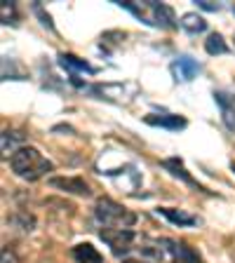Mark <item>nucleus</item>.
Here are the masks:
<instances>
[{"instance_id":"nucleus-1","label":"nucleus","mask_w":235,"mask_h":263,"mask_svg":"<svg viewBox=\"0 0 235 263\" xmlns=\"http://www.w3.org/2000/svg\"><path fill=\"white\" fill-rule=\"evenodd\" d=\"M10 170L24 181H38V179H43L47 172L55 170V164L49 162L47 158H43L38 148L19 146L14 153L10 155Z\"/></svg>"},{"instance_id":"nucleus-2","label":"nucleus","mask_w":235,"mask_h":263,"mask_svg":"<svg viewBox=\"0 0 235 263\" xmlns=\"http://www.w3.org/2000/svg\"><path fill=\"white\" fill-rule=\"evenodd\" d=\"M94 219L104 228H132L137 223V214L125 209L122 204H118L111 197H99L94 202Z\"/></svg>"},{"instance_id":"nucleus-3","label":"nucleus","mask_w":235,"mask_h":263,"mask_svg":"<svg viewBox=\"0 0 235 263\" xmlns=\"http://www.w3.org/2000/svg\"><path fill=\"white\" fill-rule=\"evenodd\" d=\"M99 237L111 247V252L118 258H122L132 249V242L137 240V233L132 228H99Z\"/></svg>"},{"instance_id":"nucleus-4","label":"nucleus","mask_w":235,"mask_h":263,"mask_svg":"<svg viewBox=\"0 0 235 263\" xmlns=\"http://www.w3.org/2000/svg\"><path fill=\"white\" fill-rule=\"evenodd\" d=\"M47 183L52 188H57V191L68 193V195H78V197H89L92 195L89 183L85 179H80V176H52Z\"/></svg>"},{"instance_id":"nucleus-5","label":"nucleus","mask_w":235,"mask_h":263,"mask_svg":"<svg viewBox=\"0 0 235 263\" xmlns=\"http://www.w3.org/2000/svg\"><path fill=\"white\" fill-rule=\"evenodd\" d=\"M160 167H162V170L167 172L170 176H174V179L184 181L186 186H191L195 193H205V195H212V193H209L207 188L203 186V183H197V181L193 179L191 174H188L186 167H184V162H181V158H167V160H162V162H160Z\"/></svg>"},{"instance_id":"nucleus-6","label":"nucleus","mask_w":235,"mask_h":263,"mask_svg":"<svg viewBox=\"0 0 235 263\" xmlns=\"http://www.w3.org/2000/svg\"><path fill=\"white\" fill-rule=\"evenodd\" d=\"M143 5L153 12V24L155 26L167 28V31H172V28L179 26V19H176L174 10H172L170 5H165V3H155V0H146Z\"/></svg>"},{"instance_id":"nucleus-7","label":"nucleus","mask_w":235,"mask_h":263,"mask_svg":"<svg viewBox=\"0 0 235 263\" xmlns=\"http://www.w3.org/2000/svg\"><path fill=\"white\" fill-rule=\"evenodd\" d=\"M57 64H59L64 71L71 73V76H78V73H87V76H94V73H99L97 66H92L89 61L80 59V57H76V54H68V52H61V54L57 57Z\"/></svg>"},{"instance_id":"nucleus-8","label":"nucleus","mask_w":235,"mask_h":263,"mask_svg":"<svg viewBox=\"0 0 235 263\" xmlns=\"http://www.w3.org/2000/svg\"><path fill=\"white\" fill-rule=\"evenodd\" d=\"M214 104L219 106L226 129L235 134V97L228 92H214Z\"/></svg>"},{"instance_id":"nucleus-9","label":"nucleus","mask_w":235,"mask_h":263,"mask_svg":"<svg viewBox=\"0 0 235 263\" xmlns=\"http://www.w3.org/2000/svg\"><path fill=\"white\" fill-rule=\"evenodd\" d=\"M143 122L151 127H162V129H170V132H179L188 125L186 118H181V115H172V113H165V115H146Z\"/></svg>"},{"instance_id":"nucleus-10","label":"nucleus","mask_w":235,"mask_h":263,"mask_svg":"<svg viewBox=\"0 0 235 263\" xmlns=\"http://www.w3.org/2000/svg\"><path fill=\"white\" fill-rule=\"evenodd\" d=\"M155 212H158L160 216H165V219L170 221L172 226H179V228H191V226H197V216H193V214H186L184 209L158 207Z\"/></svg>"},{"instance_id":"nucleus-11","label":"nucleus","mask_w":235,"mask_h":263,"mask_svg":"<svg viewBox=\"0 0 235 263\" xmlns=\"http://www.w3.org/2000/svg\"><path fill=\"white\" fill-rule=\"evenodd\" d=\"M172 71H174L181 80H193V78L200 73V64L188 54H179L174 59V64H172Z\"/></svg>"},{"instance_id":"nucleus-12","label":"nucleus","mask_w":235,"mask_h":263,"mask_svg":"<svg viewBox=\"0 0 235 263\" xmlns=\"http://www.w3.org/2000/svg\"><path fill=\"white\" fill-rule=\"evenodd\" d=\"M76 263H104V256L97 252V247L89 245V242H80L71 249Z\"/></svg>"},{"instance_id":"nucleus-13","label":"nucleus","mask_w":235,"mask_h":263,"mask_svg":"<svg viewBox=\"0 0 235 263\" xmlns=\"http://www.w3.org/2000/svg\"><path fill=\"white\" fill-rule=\"evenodd\" d=\"M179 26L184 28L188 35H197V33L207 31V22H205V16H200L197 12H186V14L179 19Z\"/></svg>"},{"instance_id":"nucleus-14","label":"nucleus","mask_w":235,"mask_h":263,"mask_svg":"<svg viewBox=\"0 0 235 263\" xmlns=\"http://www.w3.org/2000/svg\"><path fill=\"white\" fill-rule=\"evenodd\" d=\"M7 223L14 226V228H19V230H24V233H31V230L35 228V216L28 214V212H24V209H19V212H14L10 219H7Z\"/></svg>"},{"instance_id":"nucleus-15","label":"nucleus","mask_w":235,"mask_h":263,"mask_svg":"<svg viewBox=\"0 0 235 263\" xmlns=\"http://www.w3.org/2000/svg\"><path fill=\"white\" fill-rule=\"evenodd\" d=\"M205 49H207V54H212V57L228 54V45H226V40H224L221 33H209L207 40H205Z\"/></svg>"},{"instance_id":"nucleus-16","label":"nucleus","mask_w":235,"mask_h":263,"mask_svg":"<svg viewBox=\"0 0 235 263\" xmlns=\"http://www.w3.org/2000/svg\"><path fill=\"white\" fill-rule=\"evenodd\" d=\"M24 141H26V134H24V132L5 129L3 132V153H14V146L16 143H24Z\"/></svg>"},{"instance_id":"nucleus-17","label":"nucleus","mask_w":235,"mask_h":263,"mask_svg":"<svg viewBox=\"0 0 235 263\" xmlns=\"http://www.w3.org/2000/svg\"><path fill=\"white\" fill-rule=\"evenodd\" d=\"M115 5L118 7H122V10H127V12H132V14L137 16L139 22L141 24H146V26H155L153 22H151V19H146V16H143V12H141V7L139 5H134V3H130V0H113Z\"/></svg>"},{"instance_id":"nucleus-18","label":"nucleus","mask_w":235,"mask_h":263,"mask_svg":"<svg viewBox=\"0 0 235 263\" xmlns=\"http://www.w3.org/2000/svg\"><path fill=\"white\" fill-rule=\"evenodd\" d=\"M0 10H3V24H5V26H16V19H19V16H16V3H12V0H3V5H0Z\"/></svg>"},{"instance_id":"nucleus-19","label":"nucleus","mask_w":235,"mask_h":263,"mask_svg":"<svg viewBox=\"0 0 235 263\" xmlns=\"http://www.w3.org/2000/svg\"><path fill=\"white\" fill-rule=\"evenodd\" d=\"M31 10L35 12V14H38L40 24H43L45 28H49V31H55V22H52V16H49L47 12H45V7L40 5V3H33V5H31Z\"/></svg>"},{"instance_id":"nucleus-20","label":"nucleus","mask_w":235,"mask_h":263,"mask_svg":"<svg viewBox=\"0 0 235 263\" xmlns=\"http://www.w3.org/2000/svg\"><path fill=\"white\" fill-rule=\"evenodd\" d=\"M195 5L200 7V10H207V12H219L221 10L219 3H212V0H195Z\"/></svg>"},{"instance_id":"nucleus-21","label":"nucleus","mask_w":235,"mask_h":263,"mask_svg":"<svg viewBox=\"0 0 235 263\" xmlns=\"http://www.w3.org/2000/svg\"><path fill=\"white\" fill-rule=\"evenodd\" d=\"M3 263H19L10 247H3Z\"/></svg>"},{"instance_id":"nucleus-22","label":"nucleus","mask_w":235,"mask_h":263,"mask_svg":"<svg viewBox=\"0 0 235 263\" xmlns=\"http://www.w3.org/2000/svg\"><path fill=\"white\" fill-rule=\"evenodd\" d=\"M55 132H73V127H68V125H57Z\"/></svg>"},{"instance_id":"nucleus-23","label":"nucleus","mask_w":235,"mask_h":263,"mask_svg":"<svg viewBox=\"0 0 235 263\" xmlns=\"http://www.w3.org/2000/svg\"><path fill=\"white\" fill-rule=\"evenodd\" d=\"M122 263H146V261H137V258H122Z\"/></svg>"},{"instance_id":"nucleus-24","label":"nucleus","mask_w":235,"mask_h":263,"mask_svg":"<svg viewBox=\"0 0 235 263\" xmlns=\"http://www.w3.org/2000/svg\"><path fill=\"white\" fill-rule=\"evenodd\" d=\"M230 170H233V174H235V162H233V164H230Z\"/></svg>"},{"instance_id":"nucleus-25","label":"nucleus","mask_w":235,"mask_h":263,"mask_svg":"<svg viewBox=\"0 0 235 263\" xmlns=\"http://www.w3.org/2000/svg\"><path fill=\"white\" fill-rule=\"evenodd\" d=\"M233 12H235V7H233Z\"/></svg>"}]
</instances>
